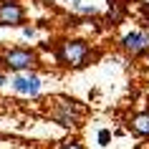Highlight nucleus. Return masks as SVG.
Returning a JSON list of instances; mask_svg holds the SVG:
<instances>
[{"label":"nucleus","mask_w":149,"mask_h":149,"mask_svg":"<svg viewBox=\"0 0 149 149\" xmlns=\"http://www.w3.org/2000/svg\"><path fill=\"white\" fill-rule=\"evenodd\" d=\"M56 61L61 66H66V68H84L91 61V48L81 38L61 40V46L56 48Z\"/></svg>","instance_id":"nucleus-1"},{"label":"nucleus","mask_w":149,"mask_h":149,"mask_svg":"<svg viewBox=\"0 0 149 149\" xmlns=\"http://www.w3.org/2000/svg\"><path fill=\"white\" fill-rule=\"evenodd\" d=\"M81 116H84V106L79 101H71V99H53V106H51V119L56 124L66 126V129H76L81 126Z\"/></svg>","instance_id":"nucleus-2"},{"label":"nucleus","mask_w":149,"mask_h":149,"mask_svg":"<svg viewBox=\"0 0 149 149\" xmlns=\"http://www.w3.org/2000/svg\"><path fill=\"white\" fill-rule=\"evenodd\" d=\"M36 61H38V56H36V51H28V48H13V51H8V53L3 56V66L10 71H15V73H23V71H31V66H36Z\"/></svg>","instance_id":"nucleus-3"},{"label":"nucleus","mask_w":149,"mask_h":149,"mask_svg":"<svg viewBox=\"0 0 149 149\" xmlns=\"http://www.w3.org/2000/svg\"><path fill=\"white\" fill-rule=\"evenodd\" d=\"M10 86L15 94H23V96H38L40 91V76L38 73H31V71H23V73H15L10 79Z\"/></svg>","instance_id":"nucleus-4"},{"label":"nucleus","mask_w":149,"mask_h":149,"mask_svg":"<svg viewBox=\"0 0 149 149\" xmlns=\"http://www.w3.org/2000/svg\"><path fill=\"white\" fill-rule=\"evenodd\" d=\"M121 48L129 56H144L149 51V31H132L121 38Z\"/></svg>","instance_id":"nucleus-5"},{"label":"nucleus","mask_w":149,"mask_h":149,"mask_svg":"<svg viewBox=\"0 0 149 149\" xmlns=\"http://www.w3.org/2000/svg\"><path fill=\"white\" fill-rule=\"evenodd\" d=\"M23 18L25 13L15 0H0V25H20Z\"/></svg>","instance_id":"nucleus-6"},{"label":"nucleus","mask_w":149,"mask_h":149,"mask_svg":"<svg viewBox=\"0 0 149 149\" xmlns=\"http://www.w3.org/2000/svg\"><path fill=\"white\" fill-rule=\"evenodd\" d=\"M129 132L136 134V136H149V111H139L129 119Z\"/></svg>","instance_id":"nucleus-7"},{"label":"nucleus","mask_w":149,"mask_h":149,"mask_svg":"<svg viewBox=\"0 0 149 149\" xmlns=\"http://www.w3.org/2000/svg\"><path fill=\"white\" fill-rule=\"evenodd\" d=\"M71 8L76 10V13H81V15H94V13H96V8H94V5H86V3H81V0H76V3L71 5Z\"/></svg>","instance_id":"nucleus-8"},{"label":"nucleus","mask_w":149,"mask_h":149,"mask_svg":"<svg viewBox=\"0 0 149 149\" xmlns=\"http://www.w3.org/2000/svg\"><path fill=\"white\" fill-rule=\"evenodd\" d=\"M61 149H84V144H81L79 139H71V141H63Z\"/></svg>","instance_id":"nucleus-9"},{"label":"nucleus","mask_w":149,"mask_h":149,"mask_svg":"<svg viewBox=\"0 0 149 149\" xmlns=\"http://www.w3.org/2000/svg\"><path fill=\"white\" fill-rule=\"evenodd\" d=\"M109 139H111V132L109 129H101L99 132V144H109Z\"/></svg>","instance_id":"nucleus-10"},{"label":"nucleus","mask_w":149,"mask_h":149,"mask_svg":"<svg viewBox=\"0 0 149 149\" xmlns=\"http://www.w3.org/2000/svg\"><path fill=\"white\" fill-rule=\"evenodd\" d=\"M23 36H25V38H33V36H36V28L25 25V28H23Z\"/></svg>","instance_id":"nucleus-11"},{"label":"nucleus","mask_w":149,"mask_h":149,"mask_svg":"<svg viewBox=\"0 0 149 149\" xmlns=\"http://www.w3.org/2000/svg\"><path fill=\"white\" fill-rule=\"evenodd\" d=\"M141 13H144V18L149 20V5H147V3H141Z\"/></svg>","instance_id":"nucleus-12"},{"label":"nucleus","mask_w":149,"mask_h":149,"mask_svg":"<svg viewBox=\"0 0 149 149\" xmlns=\"http://www.w3.org/2000/svg\"><path fill=\"white\" fill-rule=\"evenodd\" d=\"M5 84H8V76H5V73H0V86H5Z\"/></svg>","instance_id":"nucleus-13"},{"label":"nucleus","mask_w":149,"mask_h":149,"mask_svg":"<svg viewBox=\"0 0 149 149\" xmlns=\"http://www.w3.org/2000/svg\"><path fill=\"white\" fill-rule=\"evenodd\" d=\"M144 56H147V63H149V51H147V53H144Z\"/></svg>","instance_id":"nucleus-14"}]
</instances>
